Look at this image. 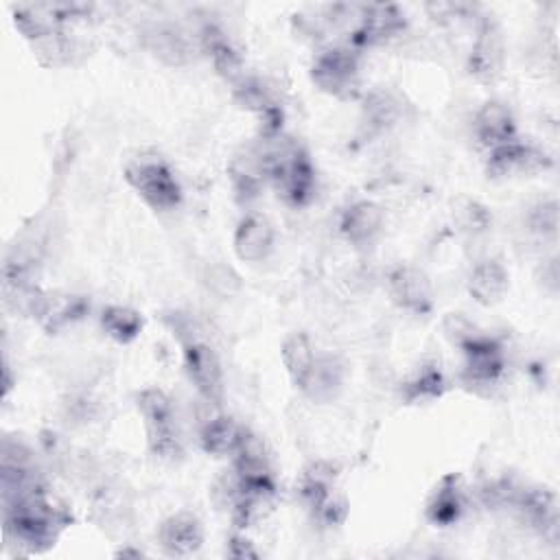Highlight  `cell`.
Instances as JSON below:
<instances>
[{"label": "cell", "mask_w": 560, "mask_h": 560, "mask_svg": "<svg viewBox=\"0 0 560 560\" xmlns=\"http://www.w3.org/2000/svg\"><path fill=\"white\" fill-rule=\"evenodd\" d=\"M398 109H400V103L389 92H372L363 105V114L368 122L378 129L389 127L398 118Z\"/></svg>", "instance_id": "obj_24"}, {"label": "cell", "mask_w": 560, "mask_h": 560, "mask_svg": "<svg viewBox=\"0 0 560 560\" xmlns=\"http://www.w3.org/2000/svg\"><path fill=\"white\" fill-rule=\"evenodd\" d=\"M405 28V15L394 4L361 7V15L352 28V42L357 46L383 44L396 37Z\"/></svg>", "instance_id": "obj_7"}, {"label": "cell", "mask_w": 560, "mask_h": 560, "mask_svg": "<svg viewBox=\"0 0 560 560\" xmlns=\"http://www.w3.org/2000/svg\"><path fill=\"white\" fill-rule=\"evenodd\" d=\"M230 177L238 199L249 201L258 197L267 179V164H265L262 149H252V151H245L243 155H236L230 166Z\"/></svg>", "instance_id": "obj_17"}, {"label": "cell", "mask_w": 560, "mask_h": 560, "mask_svg": "<svg viewBox=\"0 0 560 560\" xmlns=\"http://www.w3.org/2000/svg\"><path fill=\"white\" fill-rule=\"evenodd\" d=\"M271 147H262L267 179L276 186L278 195L291 206H304L315 190V168L306 151L293 140L278 136L267 138Z\"/></svg>", "instance_id": "obj_1"}, {"label": "cell", "mask_w": 560, "mask_h": 560, "mask_svg": "<svg viewBox=\"0 0 560 560\" xmlns=\"http://www.w3.org/2000/svg\"><path fill=\"white\" fill-rule=\"evenodd\" d=\"M313 83L332 96H348L359 83V57L354 50L332 46L322 50L311 66Z\"/></svg>", "instance_id": "obj_4"}, {"label": "cell", "mask_w": 560, "mask_h": 560, "mask_svg": "<svg viewBox=\"0 0 560 560\" xmlns=\"http://www.w3.org/2000/svg\"><path fill=\"white\" fill-rule=\"evenodd\" d=\"M472 129H475L477 140L488 149L499 147L510 140H516L514 116H512L510 107L499 101H488L479 107V112L475 114Z\"/></svg>", "instance_id": "obj_11"}, {"label": "cell", "mask_w": 560, "mask_h": 560, "mask_svg": "<svg viewBox=\"0 0 560 560\" xmlns=\"http://www.w3.org/2000/svg\"><path fill=\"white\" fill-rule=\"evenodd\" d=\"M144 44L166 66H186L192 59L188 35L173 24H153L144 33Z\"/></svg>", "instance_id": "obj_13"}, {"label": "cell", "mask_w": 560, "mask_h": 560, "mask_svg": "<svg viewBox=\"0 0 560 560\" xmlns=\"http://www.w3.org/2000/svg\"><path fill=\"white\" fill-rule=\"evenodd\" d=\"M319 354L315 352L313 341L304 335V332H293L284 339L282 343V363L287 368V374L291 378V383L298 389H306L315 365H317Z\"/></svg>", "instance_id": "obj_16"}, {"label": "cell", "mask_w": 560, "mask_h": 560, "mask_svg": "<svg viewBox=\"0 0 560 560\" xmlns=\"http://www.w3.org/2000/svg\"><path fill=\"white\" fill-rule=\"evenodd\" d=\"M503 61V39L499 28L492 22H486L479 28L470 52V72L479 79H492Z\"/></svg>", "instance_id": "obj_18"}, {"label": "cell", "mask_w": 560, "mask_h": 560, "mask_svg": "<svg viewBox=\"0 0 560 560\" xmlns=\"http://www.w3.org/2000/svg\"><path fill=\"white\" fill-rule=\"evenodd\" d=\"M101 326L118 343H129V341H133L140 335L142 317H140L138 311H133L129 306L112 304V306L103 308Z\"/></svg>", "instance_id": "obj_22"}, {"label": "cell", "mask_w": 560, "mask_h": 560, "mask_svg": "<svg viewBox=\"0 0 560 560\" xmlns=\"http://www.w3.org/2000/svg\"><path fill=\"white\" fill-rule=\"evenodd\" d=\"M529 223H532V230L542 234V236L545 234H556V228H558V206H556V201L538 203L532 210Z\"/></svg>", "instance_id": "obj_26"}, {"label": "cell", "mask_w": 560, "mask_h": 560, "mask_svg": "<svg viewBox=\"0 0 560 560\" xmlns=\"http://www.w3.org/2000/svg\"><path fill=\"white\" fill-rule=\"evenodd\" d=\"M547 155L532 144H523L518 140L503 142L499 147L488 149V173L492 177H510V175H527L538 173L547 166Z\"/></svg>", "instance_id": "obj_8"}, {"label": "cell", "mask_w": 560, "mask_h": 560, "mask_svg": "<svg viewBox=\"0 0 560 560\" xmlns=\"http://www.w3.org/2000/svg\"><path fill=\"white\" fill-rule=\"evenodd\" d=\"M138 409L147 427L149 446L160 457L179 455V429L171 398L158 389H142L138 396Z\"/></svg>", "instance_id": "obj_3"}, {"label": "cell", "mask_w": 560, "mask_h": 560, "mask_svg": "<svg viewBox=\"0 0 560 560\" xmlns=\"http://www.w3.org/2000/svg\"><path fill=\"white\" fill-rule=\"evenodd\" d=\"M464 512V490L459 486V479L455 475H448L440 481L435 492L431 494V501L427 505V516L431 523L446 527L453 525Z\"/></svg>", "instance_id": "obj_20"}, {"label": "cell", "mask_w": 560, "mask_h": 560, "mask_svg": "<svg viewBox=\"0 0 560 560\" xmlns=\"http://www.w3.org/2000/svg\"><path fill=\"white\" fill-rule=\"evenodd\" d=\"M199 42L201 48L208 52V57L212 59L214 70L225 77L228 81L236 83L245 77L243 72V61L241 55L236 52V48L230 44V39L225 37V33L221 28H217L214 24H206L199 33Z\"/></svg>", "instance_id": "obj_15"}, {"label": "cell", "mask_w": 560, "mask_h": 560, "mask_svg": "<svg viewBox=\"0 0 560 560\" xmlns=\"http://www.w3.org/2000/svg\"><path fill=\"white\" fill-rule=\"evenodd\" d=\"M127 184L153 210H173L182 201V186L171 166L158 155H138L125 166Z\"/></svg>", "instance_id": "obj_2"}, {"label": "cell", "mask_w": 560, "mask_h": 560, "mask_svg": "<svg viewBox=\"0 0 560 560\" xmlns=\"http://www.w3.org/2000/svg\"><path fill=\"white\" fill-rule=\"evenodd\" d=\"M389 293L405 311L427 313L431 308V284L427 276L413 267H398L392 273Z\"/></svg>", "instance_id": "obj_12"}, {"label": "cell", "mask_w": 560, "mask_h": 560, "mask_svg": "<svg viewBox=\"0 0 560 560\" xmlns=\"http://www.w3.org/2000/svg\"><path fill=\"white\" fill-rule=\"evenodd\" d=\"M234 96L238 101L241 107L245 109H252V112H258L260 116L267 114L269 109L276 107V103L271 101V94L267 90V85L256 79V77H243L241 81L234 83Z\"/></svg>", "instance_id": "obj_23"}, {"label": "cell", "mask_w": 560, "mask_h": 560, "mask_svg": "<svg viewBox=\"0 0 560 560\" xmlns=\"http://www.w3.org/2000/svg\"><path fill=\"white\" fill-rule=\"evenodd\" d=\"M444 389V376L438 368H424L413 381L407 383V396L411 400H429L440 396Z\"/></svg>", "instance_id": "obj_25"}, {"label": "cell", "mask_w": 560, "mask_h": 560, "mask_svg": "<svg viewBox=\"0 0 560 560\" xmlns=\"http://www.w3.org/2000/svg\"><path fill=\"white\" fill-rule=\"evenodd\" d=\"M466 363L464 376L472 385H492L503 374V354L494 341L479 335H468L459 341Z\"/></svg>", "instance_id": "obj_6"}, {"label": "cell", "mask_w": 560, "mask_h": 560, "mask_svg": "<svg viewBox=\"0 0 560 560\" xmlns=\"http://www.w3.org/2000/svg\"><path fill=\"white\" fill-rule=\"evenodd\" d=\"M228 556L232 558H256L258 551L252 547V542L243 536H234L228 545Z\"/></svg>", "instance_id": "obj_27"}, {"label": "cell", "mask_w": 560, "mask_h": 560, "mask_svg": "<svg viewBox=\"0 0 560 560\" xmlns=\"http://www.w3.org/2000/svg\"><path fill=\"white\" fill-rule=\"evenodd\" d=\"M158 542L168 556H192L203 542V529L195 514L177 512L158 527Z\"/></svg>", "instance_id": "obj_10"}, {"label": "cell", "mask_w": 560, "mask_h": 560, "mask_svg": "<svg viewBox=\"0 0 560 560\" xmlns=\"http://www.w3.org/2000/svg\"><path fill=\"white\" fill-rule=\"evenodd\" d=\"M276 245L273 225L260 214H247L234 230V252L245 262H262Z\"/></svg>", "instance_id": "obj_9"}, {"label": "cell", "mask_w": 560, "mask_h": 560, "mask_svg": "<svg viewBox=\"0 0 560 560\" xmlns=\"http://www.w3.org/2000/svg\"><path fill=\"white\" fill-rule=\"evenodd\" d=\"M243 435H245V429L238 427L232 418L214 416L201 427L199 442H201V448L206 453L217 455V457H225V455H234Z\"/></svg>", "instance_id": "obj_21"}, {"label": "cell", "mask_w": 560, "mask_h": 560, "mask_svg": "<svg viewBox=\"0 0 560 560\" xmlns=\"http://www.w3.org/2000/svg\"><path fill=\"white\" fill-rule=\"evenodd\" d=\"M383 228V210L374 201H354L341 214L339 230L352 245H368Z\"/></svg>", "instance_id": "obj_14"}, {"label": "cell", "mask_w": 560, "mask_h": 560, "mask_svg": "<svg viewBox=\"0 0 560 560\" xmlns=\"http://www.w3.org/2000/svg\"><path fill=\"white\" fill-rule=\"evenodd\" d=\"M184 368L201 398L219 405L223 398V370L212 346L188 335L184 339Z\"/></svg>", "instance_id": "obj_5"}, {"label": "cell", "mask_w": 560, "mask_h": 560, "mask_svg": "<svg viewBox=\"0 0 560 560\" xmlns=\"http://www.w3.org/2000/svg\"><path fill=\"white\" fill-rule=\"evenodd\" d=\"M510 287V276L497 260H483L472 267L468 278V291L479 304L499 302Z\"/></svg>", "instance_id": "obj_19"}]
</instances>
